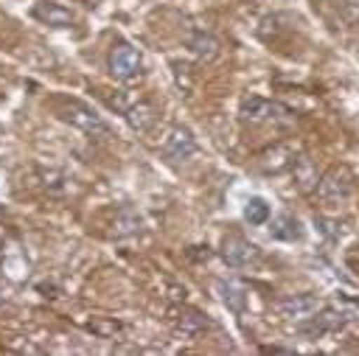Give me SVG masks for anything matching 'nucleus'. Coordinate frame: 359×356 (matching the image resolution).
Segmentation results:
<instances>
[{
  "instance_id": "obj_1",
  "label": "nucleus",
  "mask_w": 359,
  "mask_h": 356,
  "mask_svg": "<svg viewBox=\"0 0 359 356\" xmlns=\"http://www.w3.org/2000/svg\"><path fill=\"white\" fill-rule=\"evenodd\" d=\"M56 115H59L62 121H67L70 126L81 129L84 135H93V137L109 135L107 121H104L93 107H87V104H81V101H76V98H62V101H56Z\"/></svg>"
},
{
  "instance_id": "obj_2",
  "label": "nucleus",
  "mask_w": 359,
  "mask_h": 356,
  "mask_svg": "<svg viewBox=\"0 0 359 356\" xmlns=\"http://www.w3.org/2000/svg\"><path fill=\"white\" fill-rule=\"evenodd\" d=\"M241 118L244 121H289L292 118V109L278 104V101H266V98H244L241 101Z\"/></svg>"
},
{
  "instance_id": "obj_3",
  "label": "nucleus",
  "mask_w": 359,
  "mask_h": 356,
  "mask_svg": "<svg viewBox=\"0 0 359 356\" xmlns=\"http://www.w3.org/2000/svg\"><path fill=\"white\" fill-rule=\"evenodd\" d=\"M140 64H143L140 50L132 48V45H126V42H121V45H115V48L109 50V70H112V76L121 78V81L135 78V76L140 73Z\"/></svg>"
},
{
  "instance_id": "obj_4",
  "label": "nucleus",
  "mask_w": 359,
  "mask_h": 356,
  "mask_svg": "<svg viewBox=\"0 0 359 356\" xmlns=\"http://www.w3.org/2000/svg\"><path fill=\"white\" fill-rule=\"evenodd\" d=\"M31 17L39 20L42 25H50V28H70L76 20L70 8H65L62 3H53V0H36L31 6Z\"/></svg>"
},
{
  "instance_id": "obj_5",
  "label": "nucleus",
  "mask_w": 359,
  "mask_h": 356,
  "mask_svg": "<svg viewBox=\"0 0 359 356\" xmlns=\"http://www.w3.org/2000/svg\"><path fill=\"white\" fill-rule=\"evenodd\" d=\"M255 258H258V247L250 244L247 238H241V235H227V238L222 241V261H224L227 266H247V263H252Z\"/></svg>"
},
{
  "instance_id": "obj_6",
  "label": "nucleus",
  "mask_w": 359,
  "mask_h": 356,
  "mask_svg": "<svg viewBox=\"0 0 359 356\" xmlns=\"http://www.w3.org/2000/svg\"><path fill=\"white\" fill-rule=\"evenodd\" d=\"M196 151V140L191 135V129L185 126H174L163 143V154L171 160V163H180V160H188L191 154Z\"/></svg>"
},
{
  "instance_id": "obj_7",
  "label": "nucleus",
  "mask_w": 359,
  "mask_h": 356,
  "mask_svg": "<svg viewBox=\"0 0 359 356\" xmlns=\"http://www.w3.org/2000/svg\"><path fill=\"white\" fill-rule=\"evenodd\" d=\"M278 314L286 317V320H306L311 317L317 308H320V300L314 294H292V297H283L275 303Z\"/></svg>"
},
{
  "instance_id": "obj_8",
  "label": "nucleus",
  "mask_w": 359,
  "mask_h": 356,
  "mask_svg": "<svg viewBox=\"0 0 359 356\" xmlns=\"http://www.w3.org/2000/svg\"><path fill=\"white\" fill-rule=\"evenodd\" d=\"M292 163H294L292 146H275V149H266L264 154H258V168L264 174H280V171L292 168Z\"/></svg>"
},
{
  "instance_id": "obj_9",
  "label": "nucleus",
  "mask_w": 359,
  "mask_h": 356,
  "mask_svg": "<svg viewBox=\"0 0 359 356\" xmlns=\"http://www.w3.org/2000/svg\"><path fill=\"white\" fill-rule=\"evenodd\" d=\"M216 292H219V300L233 311V314H241L247 308V289L236 280H216Z\"/></svg>"
},
{
  "instance_id": "obj_10",
  "label": "nucleus",
  "mask_w": 359,
  "mask_h": 356,
  "mask_svg": "<svg viewBox=\"0 0 359 356\" xmlns=\"http://www.w3.org/2000/svg\"><path fill=\"white\" fill-rule=\"evenodd\" d=\"M317 191L323 196H345L351 191V174L348 168H331L320 182H317Z\"/></svg>"
},
{
  "instance_id": "obj_11",
  "label": "nucleus",
  "mask_w": 359,
  "mask_h": 356,
  "mask_svg": "<svg viewBox=\"0 0 359 356\" xmlns=\"http://www.w3.org/2000/svg\"><path fill=\"white\" fill-rule=\"evenodd\" d=\"M269 233H272V238H278V241H297V238L303 235L300 221H297L294 216H289V213L275 216L272 224H269Z\"/></svg>"
},
{
  "instance_id": "obj_12",
  "label": "nucleus",
  "mask_w": 359,
  "mask_h": 356,
  "mask_svg": "<svg viewBox=\"0 0 359 356\" xmlns=\"http://www.w3.org/2000/svg\"><path fill=\"white\" fill-rule=\"evenodd\" d=\"M188 50L194 53V56H199V59H205V62H210V59H216L219 56V39L216 36H210V34H191L188 36Z\"/></svg>"
},
{
  "instance_id": "obj_13",
  "label": "nucleus",
  "mask_w": 359,
  "mask_h": 356,
  "mask_svg": "<svg viewBox=\"0 0 359 356\" xmlns=\"http://www.w3.org/2000/svg\"><path fill=\"white\" fill-rule=\"evenodd\" d=\"M123 115H126L129 126H132V129H137V132H146V129L154 123V118H157L154 107H151V104H146V101H137V104L126 107V109H123Z\"/></svg>"
},
{
  "instance_id": "obj_14",
  "label": "nucleus",
  "mask_w": 359,
  "mask_h": 356,
  "mask_svg": "<svg viewBox=\"0 0 359 356\" xmlns=\"http://www.w3.org/2000/svg\"><path fill=\"white\" fill-rule=\"evenodd\" d=\"M292 171H294V182H297V188H300L303 193H309V191H317V182H320V177H317V168H314V163H311L309 157H300V160H294V163H292Z\"/></svg>"
},
{
  "instance_id": "obj_15",
  "label": "nucleus",
  "mask_w": 359,
  "mask_h": 356,
  "mask_svg": "<svg viewBox=\"0 0 359 356\" xmlns=\"http://www.w3.org/2000/svg\"><path fill=\"white\" fill-rule=\"evenodd\" d=\"M244 219H247L250 224H266V221H269V205H266V199L250 196L247 205H244Z\"/></svg>"
},
{
  "instance_id": "obj_16",
  "label": "nucleus",
  "mask_w": 359,
  "mask_h": 356,
  "mask_svg": "<svg viewBox=\"0 0 359 356\" xmlns=\"http://www.w3.org/2000/svg\"><path fill=\"white\" fill-rule=\"evenodd\" d=\"M205 328H208V320H205V314H199V311H188V314H182L180 322H177V334H182V336H194V334H199V331H205Z\"/></svg>"
},
{
  "instance_id": "obj_17",
  "label": "nucleus",
  "mask_w": 359,
  "mask_h": 356,
  "mask_svg": "<svg viewBox=\"0 0 359 356\" xmlns=\"http://www.w3.org/2000/svg\"><path fill=\"white\" fill-rule=\"evenodd\" d=\"M140 230V216L132 210H121V216L115 219V233H137Z\"/></svg>"
},
{
  "instance_id": "obj_18",
  "label": "nucleus",
  "mask_w": 359,
  "mask_h": 356,
  "mask_svg": "<svg viewBox=\"0 0 359 356\" xmlns=\"http://www.w3.org/2000/svg\"><path fill=\"white\" fill-rule=\"evenodd\" d=\"M90 328H93L95 334H115L121 325H118V322H90Z\"/></svg>"
}]
</instances>
